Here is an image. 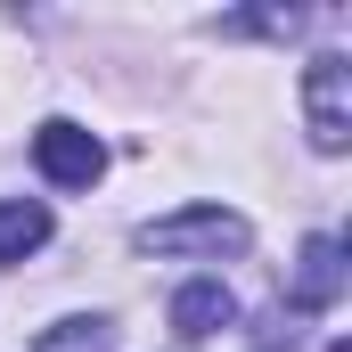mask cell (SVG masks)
Wrapping results in <instances>:
<instances>
[{
	"label": "cell",
	"instance_id": "obj_2",
	"mask_svg": "<svg viewBox=\"0 0 352 352\" xmlns=\"http://www.w3.org/2000/svg\"><path fill=\"white\" fill-rule=\"evenodd\" d=\"M303 131H311L320 156H344L352 148V58L320 50L303 66Z\"/></svg>",
	"mask_w": 352,
	"mask_h": 352
},
{
	"label": "cell",
	"instance_id": "obj_7",
	"mask_svg": "<svg viewBox=\"0 0 352 352\" xmlns=\"http://www.w3.org/2000/svg\"><path fill=\"white\" fill-rule=\"evenodd\" d=\"M33 352H115V328L98 320V311H74V320H58V328H41Z\"/></svg>",
	"mask_w": 352,
	"mask_h": 352
},
{
	"label": "cell",
	"instance_id": "obj_3",
	"mask_svg": "<svg viewBox=\"0 0 352 352\" xmlns=\"http://www.w3.org/2000/svg\"><path fill=\"white\" fill-rule=\"evenodd\" d=\"M33 164H41L50 188H90V180L107 173V148H98V131L66 123V115H50V123L33 131Z\"/></svg>",
	"mask_w": 352,
	"mask_h": 352
},
{
	"label": "cell",
	"instance_id": "obj_1",
	"mask_svg": "<svg viewBox=\"0 0 352 352\" xmlns=\"http://www.w3.org/2000/svg\"><path fill=\"white\" fill-rule=\"evenodd\" d=\"M254 230H246V213H230V205H180L164 221H140V254H238Z\"/></svg>",
	"mask_w": 352,
	"mask_h": 352
},
{
	"label": "cell",
	"instance_id": "obj_6",
	"mask_svg": "<svg viewBox=\"0 0 352 352\" xmlns=\"http://www.w3.org/2000/svg\"><path fill=\"white\" fill-rule=\"evenodd\" d=\"M50 246V205L33 197H0V263H25Z\"/></svg>",
	"mask_w": 352,
	"mask_h": 352
},
{
	"label": "cell",
	"instance_id": "obj_4",
	"mask_svg": "<svg viewBox=\"0 0 352 352\" xmlns=\"http://www.w3.org/2000/svg\"><path fill=\"white\" fill-rule=\"evenodd\" d=\"M344 295V238H303V254H295V278H287V311H328Z\"/></svg>",
	"mask_w": 352,
	"mask_h": 352
},
{
	"label": "cell",
	"instance_id": "obj_5",
	"mask_svg": "<svg viewBox=\"0 0 352 352\" xmlns=\"http://www.w3.org/2000/svg\"><path fill=\"white\" fill-rule=\"evenodd\" d=\"M230 320H238V295H230L221 278H188L173 295V336H188V344H197V336H221Z\"/></svg>",
	"mask_w": 352,
	"mask_h": 352
}]
</instances>
